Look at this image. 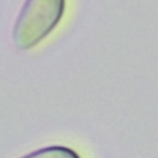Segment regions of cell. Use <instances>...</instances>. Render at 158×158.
<instances>
[{"instance_id":"1","label":"cell","mask_w":158,"mask_h":158,"mask_svg":"<svg viewBox=\"0 0 158 158\" xmlns=\"http://www.w3.org/2000/svg\"><path fill=\"white\" fill-rule=\"evenodd\" d=\"M64 9L65 0H26L14 26L16 47L27 51L42 42L60 22Z\"/></svg>"},{"instance_id":"2","label":"cell","mask_w":158,"mask_h":158,"mask_svg":"<svg viewBox=\"0 0 158 158\" xmlns=\"http://www.w3.org/2000/svg\"><path fill=\"white\" fill-rule=\"evenodd\" d=\"M21 158H80V156L69 147L49 146L31 152Z\"/></svg>"}]
</instances>
